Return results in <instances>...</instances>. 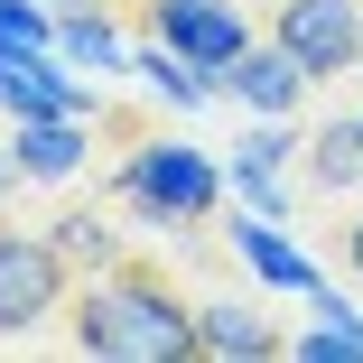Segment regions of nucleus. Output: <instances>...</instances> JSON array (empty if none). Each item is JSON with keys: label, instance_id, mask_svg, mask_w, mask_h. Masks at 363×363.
Listing matches in <instances>:
<instances>
[{"label": "nucleus", "instance_id": "f257e3e1", "mask_svg": "<svg viewBox=\"0 0 363 363\" xmlns=\"http://www.w3.org/2000/svg\"><path fill=\"white\" fill-rule=\"evenodd\" d=\"M65 335H75L84 354H103V363H177V354H196V298L168 289V270L112 261V270L75 279Z\"/></svg>", "mask_w": 363, "mask_h": 363}, {"label": "nucleus", "instance_id": "f03ea898", "mask_svg": "<svg viewBox=\"0 0 363 363\" xmlns=\"http://www.w3.org/2000/svg\"><path fill=\"white\" fill-rule=\"evenodd\" d=\"M112 205L130 224H159V233H186V224H214L224 205V159L205 140H177V130H150L130 140L121 168H112Z\"/></svg>", "mask_w": 363, "mask_h": 363}, {"label": "nucleus", "instance_id": "7ed1b4c3", "mask_svg": "<svg viewBox=\"0 0 363 363\" xmlns=\"http://www.w3.org/2000/svg\"><path fill=\"white\" fill-rule=\"evenodd\" d=\"M75 298V261L47 242V224H0V335H38Z\"/></svg>", "mask_w": 363, "mask_h": 363}, {"label": "nucleus", "instance_id": "20e7f679", "mask_svg": "<svg viewBox=\"0 0 363 363\" xmlns=\"http://www.w3.org/2000/svg\"><path fill=\"white\" fill-rule=\"evenodd\" d=\"M270 38L298 56L317 84H335V75L363 65V0H279V10H270Z\"/></svg>", "mask_w": 363, "mask_h": 363}, {"label": "nucleus", "instance_id": "39448f33", "mask_svg": "<svg viewBox=\"0 0 363 363\" xmlns=\"http://www.w3.org/2000/svg\"><path fill=\"white\" fill-rule=\"evenodd\" d=\"M140 28H150L159 47H177L186 65H205V75H224V65L252 47L242 0H140Z\"/></svg>", "mask_w": 363, "mask_h": 363}, {"label": "nucleus", "instance_id": "423d86ee", "mask_svg": "<svg viewBox=\"0 0 363 363\" xmlns=\"http://www.w3.org/2000/svg\"><path fill=\"white\" fill-rule=\"evenodd\" d=\"M38 112H94V75H75L56 47H0V121Z\"/></svg>", "mask_w": 363, "mask_h": 363}, {"label": "nucleus", "instance_id": "0eeeda50", "mask_svg": "<svg viewBox=\"0 0 363 363\" xmlns=\"http://www.w3.org/2000/svg\"><path fill=\"white\" fill-rule=\"evenodd\" d=\"M214 84H224V103H242L252 121H298V103H308V84H317V75H308V65L289 56L279 38H252V47H242Z\"/></svg>", "mask_w": 363, "mask_h": 363}, {"label": "nucleus", "instance_id": "6e6552de", "mask_svg": "<svg viewBox=\"0 0 363 363\" xmlns=\"http://www.w3.org/2000/svg\"><path fill=\"white\" fill-rule=\"evenodd\" d=\"M224 242H233L242 279H252V289H270V298H308V289H317V261L298 252V233H289L279 214H242V205H233Z\"/></svg>", "mask_w": 363, "mask_h": 363}, {"label": "nucleus", "instance_id": "1a4fd4ad", "mask_svg": "<svg viewBox=\"0 0 363 363\" xmlns=\"http://www.w3.org/2000/svg\"><path fill=\"white\" fill-rule=\"evenodd\" d=\"M10 159H19V186H75L84 159H94V112H38V121H10Z\"/></svg>", "mask_w": 363, "mask_h": 363}, {"label": "nucleus", "instance_id": "9d476101", "mask_svg": "<svg viewBox=\"0 0 363 363\" xmlns=\"http://www.w3.org/2000/svg\"><path fill=\"white\" fill-rule=\"evenodd\" d=\"M196 354L252 363V354H289V335L261 317V298H196Z\"/></svg>", "mask_w": 363, "mask_h": 363}, {"label": "nucleus", "instance_id": "9b49d317", "mask_svg": "<svg viewBox=\"0 0 363 363\" xmlns=\"http://www.w3.org/2000/svg\"><path fill=\"white\" fill-rule=\"evenodd\" d=\"M289 354H298V363H363V308L317 279L308 289V326L289 335Z\"/></svg>", "mask_w": 363, "mask_h": 363}, {"label": "nucleus", "instance_id": "f8f14e48", "mask_svg": "<svg viewBox=\"0 0 363 363\" xmlns=\"http://www.w3.org/2000/svg\"><path fill=\"white\" fill-rule=\"evenodd\" d=\"M56 56L75 65V75H130L121 10H56Z\"/></svg>", "mask_w": 363, "mask_h": 363}, {"label": "nucleus", "instance_id": "ddd939ff", "mask_svg": "<svg viewBox=\"0 0 363 363\" xmlns=\"http://www.w3.org/2000/svg\"><path fill=\"white\" fill-rule=\"evenodd\" d=\"M130 75L150 84V103H168V112H205V103H224V84H214L205 65H186L177 47H159V38H130Z\"/></svg>", "mask_w": 363, "mask_h": 363}, {"label": "nucleus", "instance_id": "4468645a", "mask_svg": "<svg viewBox=\"0 0 363 363\" xmlns=\"http://www.w3.org/2000/svg\"><path fill=\"white\" fill-rule=\"evenodd\" d=\"M298 177L317 186V196H354L363 186V112L354 121H326L308 150H298Z\"/></svg>", "mask_w": 363, "mask_h": 363}, {"label": "nucleus", "instance_id": "2eb2a0df", "mask_svg": "<svg viewBox=\"0 0 363 363\" xmlns=\"http://www.w3.org/2000/svg\"><path fill=\"white\" fill-rule=\"evenodd\" d=\"M298 150H308V140L289 130V121H252L242 112V140H233L224 177H298Z\"/></svg>", "mask_w": 363, "mask_h": 363}, {"label": "nucleus", "instance_id": "dca6fc26", "mask_svg": "<svg viewBox=\"0 0 363 363\" xmlns=\"http://www.w3.org/2000/svg\"><path fill=\"white\" fill-rule=\"evenodd\" d=\"M47 242H56L65 261H75V270H112V261H121V233L103 224L94 205H65V214H47Z\"/></svg>", "mask_w": 363, "mask_h": 363}, {"label": "nucleus", "instance_id": "f3484780", "mask_svg": "<svg viewBox=\"0 0 363 363\" xmlns=\"http://www.w3.org/2000/svg\"><path fill=\"white\" fill-rule=\"evenodd\" d=\"M0 47H56V0H0Z\"/></svg>", "mask_w": 363, "mask_h": 363}, {"label": "nucleus", "instance_id": "a211bd4d", "mask_svg": "<svg viewBox=\"0 0 363 363\" xmlns=\"http://www.w3.org/2000/svg\"><path fill=\"white\" fill-rule=\"evenodd\" d=\"M224 196L242 214H279V224H289V177H224Z\"/></svg>", "mask_w": 363, "mask_h": 363}, {"label": "nucleus", "instance_id": "6ab92c4d", "mask_svg": "<svg viewBox=\"0 0 363 363\" xmlns=\"http://www.w3.org/2000/svg\"><path fill=\"white\" fill-rule=\"evenodd\" d=\"M345 270L363 279V214H354V224H345Z\"/></svg>", "mask_w": 363, "mask_h": 363}, {"label": "nucleus", "instance_id": "aec40b11", "mask_svg": "<svg viewBox=\"0 0 363 363\" xmlns=\"http://www.w3.org/2000/svg\"><path fill=\"white\" fill-rule=\"evenodd\" d=\"M56 10H121V0H56Z\"/></svg>", "mask_w": 363, "mask_h": 363}]
</instances>
